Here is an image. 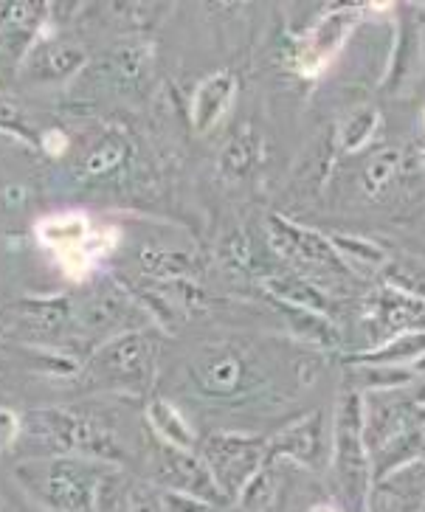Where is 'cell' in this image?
I'll return each instance as SVG.
<instances>
[{"instance_id": "1", "label": "cell", "mask_w": 425, "mask_h": 512, "mask_svg": "<svg viewBox=\"0 0 425 512\" xmlns=\"http://www.w3.org/2000/svg\"><path fill=\"white\" fill-rule=\"evenodd\" d=\"M29 428L40 442H46L51 456H82L105 465H122L124 445L105 417L82 406L37 408L26 414L23 431Z\"/></svg>"}, {"instance_id": "2", "label": "cell", "mask_w": 425, "mask_h": 512, "mask_svg": "<svg viewBox=\"0 0 425 512\" xmlns=\"http://www.w3.org/2000/svg\"><path fill=\"white\" fill-rule=\"evenodd\" d=\"M110 467L82 456H40L15 467V482L51 512H93L99 482Z\"/></svg>"}, {"instance_id": "3", "label": "cell", "mask_w": 425, "mask_h": 512, "mask_svg": "<svg viewBox=\"0 0 425 512\" xmlns=\"http://www.w3.org/2000/svg\"><path fill=\"white\" fill-rule=\"evenodd\" d=\"M85 375L93 389L144 394L155 377V344L144 330L119 332L93 352Z\"/></svg>"}, {"instance_id": "4", "label": "cell", "mask_w": 425, "mask_h": 512, "mask_svg": "<svg viewBox=\"0 0 425 512\" xmlns=\"http://www.w3.org/2000/svg\"><path fill=\"white\" fill-rule=\"evenodd\" d=\"M76 330V302L71 296H29L0 310V335L46 347L48 341Z\"/></svg>"}, {"instance_id": "5", "label": "cell", "mask_w": 425, "mask_h": 512, "mask_svg": "<svg viewBox=\"0 0 425 512\" xmlns=\"http://www.w3.org/2000/svg\"><path fill=\"white\" fill-rule=\"evenodd\" d=\"M93 226L96 223L82 211H62V214H48L43 220H37L34 234H37V242L54 254L65 276L82 282L93 271V262L88 256Z\"/></svg>"}, {"instance_id": "6", "label": "cell", "mask_w": 425, "mask_h": 512, "mask_svg": "<svg viewBox=\"0 0 425 512\" xmlns=\"http://www.w3.org/2000/svg\"><path fill=\"white\" fill-rule=\"evenodd\" d=\"M136 299L119 285H102L93 290L82 304H76V330L88 335H119V332L141 330L136 327ZM105 338V341H107Z\"/></svg>"}, {"instance_id": "7", "label": "cell", "mask_w": 425, "mask_h": 512, "mask_svg": "<svg viewBox=\"0 0 425 512\" xmlns=\"http://www.w3.org/2000/svg\"><path fill=\"white\" fill-rule=\"evenodd\" d=\"M46 3H9L0 17V68L15 71L23 65L31 46L40 40L46 23Z\"/></svg>"}, {"instance_id": "8", "label": "cell", "mask_w": 425, "mask_h": 512, "mask_svg": "<svg viewBox=\"0 0 425 512\" xmlns=\"http://www.w3.org/2000/svg\"><path fill=\"white\" fill-rule=\"evenodd\" d=\"M85 65H88L85 48L68 43V40H60V37H46V40H37L31 46L26 60L20 65V71L37 85H65Z\"/></svg>"}, {"instance_id": "9", "label": "cell", "mask_w": 425, "mask_h": 512, "mask_svg": "<svg viewBox=\"0 0 425 512\" xmlns=\"http://www.w3.org/2000/svg\"><path fill=\"white\" fill-rule=\"evenodd\" d=\"M96 74L102 79L107 91L113 93H136L144 88L150 76V48L147 46H119L107 51L102 60H96Z\"/></svg>"}, {"instance_id": "10", "label": "cell", "mask_w": 425, "mask_h": 512, "mask_svg": "<svg viewBox=\"0 0 425 512\" xmlns=\"http://www.w3.org/2000/svg\"><path fill=\"white\" fill-rule=\"evenodd\" d=\"M130 152H133L130 138L119 133V130H110L82 155V161L76 166V178L85 183L110 181L116 172H122L127 166Z\"/></svg>"}, {"instance_id": "11", "label": "cell", "mask_w": 425, "mask_h": 512, "mask_svg": "<svg viewBox=\"0 0 425 512\" xmlns=\"http://www.w3.org/2000/svg\"><path fill=\"white\" fill-rule=\"evenodd\" d=\"M144 420L155 442L169 445V448H178V451H189L192 448V428L189 422L183 420V414L178 408L172 406L164 397H152L147 408H144Z\"/></svg>"}, {"instance_id": "12", "label": "cell", "mask_w": 425, "mask_h": 512, "mask_svg": "<svg viewBox=\"0 0 425 512\" xmlns=\"http://www.w3.org/2000/svg\"><path fill=\"white\" fill-rule=\"evenodd\" d=\"M231 96H234V79L228 74H214L206 82H200L192 99V124L198 133H206L220 121L231 105Z\"/></svg>"}, {"instance_id": "13", "label": "cell", "mask_w": 425, "mask_h": 512, "mask_svg": "<svg viewBox=\"0 0 425 512\" xmlns=\"http://www.w3.org/2000/svg\"><path fill=\"white\" fill-rule=\"evenodd\" d=\"M0 136L17 138L29 147H40V133L31 124L26 107L15 99H9V96H0Z\"/></svg>"}, {"instance_id": "14", "label": "cell", "mask_w": 425, "mask_h": 512, "mask_svg": "<svg viewBox=\"0 0 425 512\" xmlns=\"http://www.w3.org/2000/svg\"><path fill=\"white\" fill-rule=\"evenodd\" d=\"M23 437V417L12 408L0 406V453H9Z\"/></svg>"}, {"instance_id": "15", "label": "cell", "mask_w": 425, "mask_h": 512, "mask_svg": "<svg viewBox=\"0 0 425 512\" xmlns=\"http://www.w3.org/2000/svg\"><path fill=\"white\" fill-rule=\"evenodd\" d=\"M161 510L164 512H200V504L189 493L161 490Z\"/></svg>"}, {"instance_id": "16", "label": "cell", "mask_w": 425, "mask_h": 512, "mask_svg": "<svg viewBox=\"0 0 425 512\" xmlns=\"http://www.w3.org/2000/svg\"><path fill=\"white\" fill-rule=\"evenodd\" d=\"M40 150L60 158L62 152H68V136L62 130H46V136H40Z\"/></svg>"}, {"instance_id": "17", "label": "cell", "mask_w": 425, "mask_h": 512, "mask_svg": "<svg viewBox=\"0 0 425 512\" xmlns=\"http://www.w3.org/2000/svg\"><path fill=\"white\" fill-rule=\"evenodd\" d=\"M0 512H3V510H0Z\"/></svg>"}]
</instances>
